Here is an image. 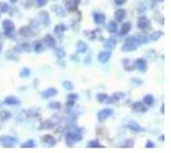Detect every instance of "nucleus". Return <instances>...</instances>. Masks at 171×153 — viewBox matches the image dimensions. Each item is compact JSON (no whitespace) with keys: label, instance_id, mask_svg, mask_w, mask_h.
Returning a JSON list of instances; mask_svg holds the SVG:
<instances>
[{"label":"nucleus","instance_id":"obj_2","mask_svg":"<svg viewBox=\"0 0 171 153\" xmlns=\"http://www.w3.org/2000/svg\"><path fill=\"white\" fill-rule=\"evenodd\" d=\"M82 140V133L80 130H70L66 133V141L70 146H72L75 143H79Z\"/></svg>","mask_w":171,"mask_h":153},{"label":"nucleus","instance_id":"obj_50","mask_svg":"<svg viewBox=\"0 0 171 153\" xmlns=\"http://www.w3.org/2000/svg\"><path fill=\"white\" fill-rule=\"evenodd\" d=\"M67 105H68V106H74V105H75V101H70V100H68V101H67Z\"/></svg>","mask_w":171,"mask_h":153},{"label":"nucleus","instance_id":"obj_12","mask_svg":"<svg viewBox=\"0 0 171 153\" xmlns=\"http://www.w3.org/2000/svg\"><path fill=\"white\" fill-rule=\"evenodd\" d=\"M52 12H54L57 17H64V16H66L64 8H63L62 5H59V4H54V5H52Z\"/></svg>","mask_w":171,"mask_h":153},{"label":"nucleus","instance_id":"obj_44","mask_svg":"<svg viewBox=\"0 0 171 153\" xmlns=\"http://www.w3.org/2000/svg\"><path fill=\"white\" fill-rule=\"evenodd\" d=\"M7 57H8V59L16 60V56H15V55H13V52H8V53H7Z\"/></svg>","mask_w":171,"mask_h":153},{"label":"nucleus","instance_id":"obj_42","mask_svg":"<svg viewBox=\"0 0 171 153\" xmlns=\"http://www.w3.org/2000/svg\"><path fill=\"white\" fill-rule=\"evenodd\" d=\"M78 99H79V96L76 93H70L67 96V100H70V101H75L76 103V101H78Z\"/></svg>","mask_w":171,"mask_h":153},{"label":"nucleus","instance_id":"obj_15","mask_svg":"<svg viewBox=\"0 0 171 153\" xmlns=\"http://www.w3.org/2000/svg\"><path fill=\"white\" fill-rule=\"evenodd\" d=\"M42 141L44 144H47L48 146H54V145H56V138H54V136H51V135H46V136H43L42 137Z\"/></svg>","mask_w":171,"mask_h":153},{"label":"nucleus","instance_id":"obj_13","mask_svg":"<svg viewBox=\"0 0 171 153\" xmlns=\"http://www.w3.org/2000/svg\"><path fill=\"white\" fill-rule=\"evenodd\" d=\"M79 4H80V0H66V8L68 11H76Z\"/></svg>","mask_w":171,"mask_h":153},{"label":"nucleus","instance_id":"obj_53","mask_svg":"<svg viewBox=\"0 0 171 153\" xmlns=\"http://www.w3.org/2000/svg\"><path fill=\"white\" fill-rule=\"evenodd\" d=\"M10 1H11V3H16V1H18V0H10Z\"/></svg>","mask_w":171,"mask_h":153},{"label":"nucleus","instance_id":"obj_11","mask_svg":"<svg viewBox=\"0 0 171 153\" xmlns=\"http://www.w3.org/2000/svg\"><path fill=\"white\" fill-rule=\"evenodd\" d=\"M126 128H128V129L132 130V132H142V130H143V128L139 125V122L134 121V120L128 121L127 124H126Z\"/></svg>","mask_w":171,"mask_h":153},{"label":"nucleus","instance_id":"obj_28","mask_svg":"<svg viewBox=\"0 0 171 153\" xmlns=\"http://www.w3.org/2000/svg\"><path fill=\"white\" fill-rule=\"evenodd\" d=\"M123 67H125L126 71H134V61H131L130 59H125L123 60Z\"/></svg>","mask_w":171,"mask_h":153},{"label":"nucleus","instance_id":"obj_4","mask_svg":"<svg viewBox=\"0 0 171 153\" xmlns=\"http://www.w3.org/2000/svg\"><path fill=\"white\" fill-rule=\"evenodd\" d=\"M3 28H4V34L7 35L8 37L13 39V31H15V24H13V21H11L10 19L4 20L3 21Z\"/></svg>","mask_w":171,"mask_h":153},{"label":"nucleus","instance_id":"obj_35","mask_svg":"<svg viewBox=\"0 0 171 153\" xmlns=\"http://www.w3.org/2000/svg\"><path fill=\"white\" fill-rule=\"evenodd\" d=\"M64 31H66V26H64V24H57V26L54 28V32H55V34H57V35L63 34Z\"/></svg>","mask_w":171,"mask_h":153},{"label":"nucleus","instance_id":"obj_5","mask_svg":"<svg viewBox=\"0 0 171 153\" xmlns=\"http://www.w3.org/2000/svg\"><path fill=\"white\" fill-rule=\"evenodd\" d=\"M111 114H112V109L111 108H104V109H102V111H99L98 112L99 122H104L108 117H111Z\"/></svg>","mask_w":171,"mask_h":153},{"label":"nucleus","instance_id":"obj_37","mask_svg":"<svg viewBox=\"0 0 171 153\" xmlns=\"http://www.w3.org/2000/svg\"><path fill=\"white\" fill-rule=\"evenodd\" d=\"M60 103H57V101H49L48 103V108L49 109H60Z\"/></svg>","mask_w":171,"mask_h":153},{"label":"nucleus","instance_id":"obj_41","mask_svg":"<svg viewBox=\"0 0 171 153\" xmlns=\"http://www.w3.org/2000/svg\"><path fill=\"white\" fill-rule=\"evenodd\" d=\"M88 146H90V148H99L100 144H99L98 140H91L90 143H88Z\"/></svg>","mask_w":171,"mask_h":153},{"label":"nucleus","instance_id":"obj_46","mask_svg":"<svg viewBox=\"0 0 171 153\" xmlns=\"http://www.w3.org/2000/svg\"><path fill=\"white\" fill-rule=\"evenodd\" d=\"M156 20H158L159 21V23H162V24H163V17H162V15H159V13H156Z\"/></svg>","mask_w":171,"mask_h":153},{"label":"nucleus","instance_id":"obj_6","mask_svg":"<svg viewBox=\"0 0 171 153\" xmlns=\"http://www.w3.org/2000/svg\"><path fill=\"white\" fill-rule=\"evenodd\" d=\"M0 143H1L3 146L5 148H11V146H15L18 144V140L15 137H11V136H5V137L0 138Z\"/></svg>","mask_w":171,"mask_h":153},{"label":"nucleus","instance_id":"obj_30","mask_svg":"<svg viewBox=\"0 0 171 153\" xmlns=\"http://www.w3.org/2000/svg\"><path fill=\"white\" fill-rule=\"evenodd\" d=\"M108 97L110 96H107L106 93H98V95H96V101H98V103H106L107 104V101H108Z\"/></svg>","mask_w":171,"mask_h":153},{"label":"nucleus","instance_id":"obj_24","mask_svg":"<svg viewBox=\"0 0 171 153\" xmlns=\"http://www.w3.org/2000/svg\"><path fill=\"white\" fill-rule=\"evenodd\" d=\"M142 101L147 106H153V105H154V103H155V97H154L153 95H150V93H148V95H146V96L143 97V100H142Z\"/></svg>","mask_w":171,"mask_h":153},{"label":"nucleus","instance_id":"obj_18","mask_svg":"<svg viewBox=\"0 0 171 153\" xmlns=\"http://www.w3.org/2000/svg\"><path fill=\"white\" fill-rule=\"evenodd\" d=\"M116 47V39L115 37H110V39H107L106 42H104V48L106 50H114V48Z\"/></svg>","mask_w":171,"mask_h":153},{"label":"nucleus","instance_id":"obj_3","mask_svg":"<svg viewBox=\"0 0 171 153\" xmlns=\"http://www.w3.org/2000/svg\"><path fill=\"white\" fill-rule=\"evenodd\" d=\"M136 26L140 31H147L151 27V20L147 17V16H139L136 21Z\"/></svg>","mask_w":171,"mask_h":153},{"label":"nucleus","instance_id":"obj_19","mask_svg":"<svg viewBox=\"0 0 171 153\" xmlns=\"http://www.w3.org/2000/svg\"><path fill=\"white\" fill-rule=\"evenodd\" d=\"M130 29H131V23H123V26L120 27L119 29V36H126V35H128Z\"/></svg>","mask_w":171,"mask_h":153},{"label":"nucleus","instance_id":"obj_52","mask_svg":"<svg viewBox=\"0 0 171 153\" xmlns=\"http://www.w3.org/2000/svg\"><path fill=\"white\" fill-rule=\"evenodd\" d=\"M154 3H161V1H163V0H153Z\"/></svg>","mask_w":171,"mask_h":153},{"label":"nucleus","instance_id":"obj_14","mask_svg":"<svg viewBox=\"0 0 171 153\" xmlns=\"http://www.w3.org/2000/svg\"><path fill=\"white\" fill-rule=\"evenodd\" d=\"M94 21H95V24H98V26L103 24L104 21H106V16H104V13H102V12H94Z\"/></svg>","mask_w":171,"mask_h":153},{"label":"nucleus","instance_id":"obj_39","mask_svg":"<svg viewBox=\"0 0 171 153\" xmlns=\"http://www.w3.org/2000/svg\"><path fill=\"white\" fill-rule=\"evenodd\" d=\"M0 12H10V5L7 3H0Z\"/></svg>","mask_w":171,"mask_h":153},{"label":"nucleus","instance_id":"obj_23","mask_svg":"<svg viewBox=\"0 0 171 153\" xmlns=\"http://www.w3.org/2000/svg\"><path fill=\"white\" fill-rule=\"evenodd\" d=\"M76 51H78L79 53H86V52L88 51V45L86 44L84 42H82V40H79V42L76 43Z\"/></svg>","mask_w":171,"mask_h":153},{"label":"nucleus","instance_id":"obj_32","mask_svg":"<svg viewBox=\"0 0 171 153\" xmlns=\"http://www.w3.org/2000/svg\"><path fill=\"white\" fill-rule=\"evenodd\" d=\"M162 36H163V32H162V31H156V32H153L148 39L153 40V42H156V40H159V37H162Z\"/></svg>","mask_w":171,"mask_h":153},{"label":"nucleus","instance_id":"obj_25","mask_svg":"<svg viewBox=\"0 0 171 153\" xmlns=\"http://www.w3.org/2000/svg\"><path fill=\"white\" fill-rule=\"evenodd\" d=\"M55 127V122L51 121V120H46L40 124V129H52Z\"/></svg>","mask_w":171,"mask_h":153},{"label":"nucleus","instance_id":"obj_31","mask_svg":"<svg viewBox=\"0 0 171 153\" xmlns=\"http://www.w3.org/2000/svg\"><path fill=\"white\" fill-rule=\"evenodd\" d=\"M11 112H8V111H0V120L1 121H7V120H10L11 119Z\"/></svg>","mask_w":171,"mask_h":153},{"label":"nucleus","instance_id":"obj_20","mask_svg":"<svg viewBox=\"0 0 171 153\" xmlns=\"http://www.w3.org/2000/svg\"><path fill=\"white\" fill-rule=\"evenodd\" d=\"M56 93H57L56 88H48V89H46V91L43 92L42 96L44 97V99H51V97H54Z\"/></svg>","mask_w":171,"mask_h":153},{"label":"nucleus","instance_id":"obj_33","mask_svg":"<svg viewBox=\"0 0 171 153\" xmlns=\"http://www.w3.org/2000/svg\"><path fill=\"white\" fill-rule=\"evenodd\" d=\"M43 47H44V45H43L42 42H36V43L34 44V51L36 52V53H42L43 50H44Z\"/></svg>","mask_w":171,"mask_h":153},{"label":"nucleus","instance_id":"obj_47","mask_svg":"<svg viewBox=\"0 0 171 153\" xmlns=\"http://www.w3.org/2000/svg\"><path fill=\"white\" fill-rule=\"evenodd\" d=\"M146 146H147V148H154V146H155V145H154V143H153V141H147V144H146Z\"/></svg>","mask_w":171,"mask_h":153},{"label":"nucleus","instance_id":"obj_8","mask_svg":"<svg viewBox=\"0 0 171 153\" xmlns=\"http://www.w3.org/2000/svg\"><path fill=\"white\" fill-rule=\"evenodd\" d=\"M134 68L139 72H146L147 69V63H146L144 59H136L134 61Z\"/></svg>","mask_w":171,"mask_h":153},{"label":"nucleus","instance_id":"obj_48","mask_svg":"<svg viewBox=\"0 0 171 153\" xmlns=\"http://www.w3.org/2000/svg\"><path fill=\"white\" fill-rule=\"evenodd\" d=\"M132 145V140H128V141H126L125 144H123V146H131Z\"/></svg>","mask_w":171,"mask_h":153},{"label":"nucleus","instance_id":"obj_45","mask_svg":"<svg viewBox=\"0 0 171 153\" xmlns=\"http://www.w3.org/2000/svg\"><path fill=\"white\" fill-rule=\"evenodd\" d=\"M126 1H127V0H115V4L116 5H123Z\"/></svg>","mask_w":171,"mask_h":153},{"label":"nucleus","instance_id":"obj_49","mask_svg":"<svg viewBox=\"0 0 171 153\" xmlns=\"http://www.w3.org/2000/svg\"><path fill=\"white\" fill-rule=\"evenodd\" d=\"M132 81H134L135 84H139V85L142 84V80H140V79H132Z\"/></svg>","mask_w":171,"mask_h":153},{"label":"nucleus","instance_id":"obj_29","mask_svg":"<svg viewBox=\"0 0 171 153\" xmlns=\"http://www.w3.org/2000/svg\"><path fill=\"white\" fill-rule=\"evenodd\" d=\"M55 56H56L59 60L64 59V56H66V51L63 50V48H56V47H55Z\"/></svg>","mask_w":171,"mask_h":153},{"label":"nucleus","instance_id":"obj_40","mask_svg":"<svg viewBox=\"0 0 171 153\" xmlns=\"http://www.w3.org/2000/svg\"><path fill=\"white\" fill-rule=\"evenodd\" d=\"M29 75H31V71H29L28 68H23V69L20 71V76H21V77H28Z\"/></svg>","mask_w":171,"mask_h":153},{"label":"nucleus","instance_id":"obj_9","mask_svg":"<svg viewBox=\"0 0 171 153\" xmlns=\"http://www.w3.org/2000/svg\"><path fill=\"white\" fill-rule=\"evenodd\" d=\"M43 45H46L47 48H52L54 50L55 47H56V42H55L54 36L52 35H46V36L43 37Z\"/></svg>","mask_w":171,"mask_h":153},{"label":"nucleus","instance_id":"obj_22","mask_svg":"<svg viewBox=\"0 0 171 153\" xmlns=\"http://www.w3.org/2000/svg\"><path fill=\"white\" fill-rule=\"evenodd\" d=\"M39 19H40V21H42L43 26H49V16H48V12H46V11H42V12H39Z\"/></svg>","mask_w":171,"mask_h":153},{"label":"nucleus","instance_id":"obj_1","mask_svg":"<svg viewBox=\"0 0 171 153\" xmlns=\"http://www.w3.org/2000/svg\"><path fill=\"white\" fill-rule=\"evenodd\" d=\"M139 44L140 43H139V40H138L136 36H128L127 39H126V43L123 44L122 51L123 52H132V51L136 50Z\"/></svg>","mask_w":171,"mask_h":153},{"label":"nucleus","instance_id":"obj_10","mask_svg":"<svg viewBox=\"0 0 171 153\" xmlns=\"http://www.w3.org/2000/svg\"><path fill=\"white\" fill-rule=\"evenodd\" d=\"M110 59H111V51L110 50H104L98 53V60L100 63H103V64L104 63H108Z\"/></svg>","mask_w":171,"mask_h":153},{"label":"nucleus","instance_id":"obj_26","mask_svg":"<svg viewBox=\"0 0 171 153\" xmlns=\"http://www.w3.org/2000/svg\"><path fill=\"white\" fill-rule=\"evenodd\" d=\"M20 35L23 37H29L32 35V31H31V27H21L20 28Z\"/></svg>","mask_w":171,"mask_h":153},{"label":"nucleus","instance_id":"obj_43","mask_svg":"<svg viewBox=\"0 0 171 153\" xmlns=\"http://www.w3.org/2000/svg\"><path fill=\"white\" fill-rule=\"evenodd\" d=\"M47 4V0H36V5L38 7H44Z\"/></svg>","mask_w":171,"mask_h":153},{"label":"nucleus","instance_id":"obj_51","mask_svg":"<svg viewBox=\"0 0 171 153\" xmlns=\"http://www.w3.org/2000/svg\"><path fill=\"white\" fill-rule=\"evenodd\" d=\"M72 60H74V61H78V56H75V55H72Z\"/></svg>","mask_w":171,"mask_h":153},{"label":"nucleus","instance_id":"obj_21","mask_svg":"<svg viewBox=\"0 0 171 153\" xmlns=\"http://www.w3.org/2000/svg\"><path fill=\"white\" fill-rule=\"evenodd\" d=\"M19 103H20V100L16 96H7L4 99V104H7V105H19Z\"/></svg>","mask_w":171,"mask_h":153},{"label":"nucleus","instance_id":"obj_16","mask_svg":"<svg viewBox=\"0 0 171 153\" xmlns=\"http://www.w3.org/2000/svg\"><path fill=\"white\" fill-rule=\"evenodd\" d=\"M106 29L110 32V34H116L118 29H119V27H118V21L114 20V21H110V23H107Z\"/></svg>","mask_w":171,"mask_h":153},{"label":"nucleus","instance_id":"obj_17","mask_svg":"<svg viewBox=\"0 0 171 153\" xmlns=\"http://www.w3.org/2000/svg\"><path fill=\"white\" fill-rule=\"evenodd\" d=\"M126 15H127V12H126V9H122V8H119V9L115 11V20L119 23V21H123L126 19Z\"/></svg>","mask_w":171,"mask_h":153},{"label":"nucleus","instance_id":"obj_54","mask_svg":"<svg viewBox=\"0 0 171 153\" xmlns=\"http://www.w3.org/2000/svg\"><path fill=\"white\" fill-rule=\"evenodd\" d=\"M1 37H3V36H1V34H0V42H1Z\"/></svg>","mask_w":171,"mask_h":153},{"label":"nucleus","instance_id":"obj_38","mask_svg":"<svg viewBox=\"0 0 171 153\" xmlns=\"http://www.w3.org/2000/svg\"><path fill=\"white\" fill-rule=\"evenodd\" d=\"M19 45H20V50L21 51H24V52H31L32 50H31V45H29V44H27V43H23V44H19Z\"/></svg>","mask_w":171,"mask_h":153},{"label":"nucleus","instance_id":"obj_7","mask_svg":"<svg viewBox=\"0 0 171 153\" xmlns=\"http://www.w3.org/2000/svg\"><path fill=\"white\" fill-rule=\"evenodd\" d=\"M132 111L136 112V113H144V112H147V105H146L143 101H135L132 104Z\"/></svg>","mask_w":171,"mask_h":153},{"label":"nucleus","instance_id":"obj_34","mask_svg":"<svg viewBox=\"0 0 171 153\" xmlns=\"http://www.w3.org/2000/svg\"><path fill=\"white\" fill-rule=\"evenodd\" d=\"M63 88H64L66 91H74V84L71 83L70 80H64L63 81Z\"/></svg>","mask_w":171,"mask_h":153},{"label":"nucleus","instance_id":"obj_27","mask_svg":"<svg viewBox=\"0 0 171 153\" xmlns=\"http://www.w3.org/2000/svg\"><path fill=\"white\" fill-rule=\"evenodd\" d=\"M84 36H87L90 40H95L96 36H100V34H99V31L96 32V29L95 31H84Z\"/></svg>","mask_w":171,"mask_h":153},{"label":"nucleus","instance_id":"obj_36","mask_svg":"<svg viewBox=\"0 0 171 153\" xmlns=\"http://www.w3.org/2000/svg\"><path fill=\"white\" fill-rule=\"evenodd\" d=\"M35 145H36V144H35L34 140H27L24 144H21V146H23V148H34Z\"/></svg>","mask_w":171,"mask_h":153}]
</instances>
